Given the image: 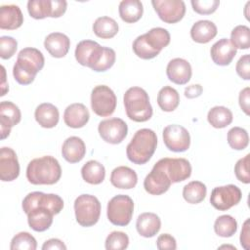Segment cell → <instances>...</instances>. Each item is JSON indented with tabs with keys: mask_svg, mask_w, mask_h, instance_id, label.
Returning <instances> with one entry per match:
<instances>
[{
	"mask_svg": "<svg viewBox=\"0 0 250 250\" xmlns=\"http://www.w3.org/2000/svg\"><path fill=\"white\" fill-rule=\"evenodd\" d=\"M44 47L54 58H63L70 47L69 38L62 32H53L44 40Z\"/></svg>",
	"mask_w": 250,
	"mask_h": 250,
	"instance_id": "cell-22",
	"label": "cell"
},
{
	"mask_svg": "<svg viewBox=\"0 0 250 250\" xmlns=\"http://www.w3.org/2000/svg\"><path fill=\"white\" fill-rule=\"evenodd\" d=\"M171 184L172 182L166 172L155 163L152 170L145 178L144 188L146 192L152 195H160L170 188Z\"/></svg>",
	"mask_w": 250,
	"mask_h": 250,
	"instance_id": "cell-16",
	"label": "cell"
},
{
	"mask_svg": "<svg viewBox=\"0 0 250 250\" xmlns=\"http://www.w3.org/2000/svg\"><path fill=\"white\" fill-rule=\"evenodd\" d=\"M42 249L43 250H53V249L65 250L66 246L62 240H60L58 238H51L44 242V244L42 245Z\"/></svg>",
	"mask_w": 250,
	"mask_h": 250,
	"instance_id": "cell-51",
	"label": "cell"
},
{
	"mask_svg": "<svg viewBox=\"0 0 250 250\" xmlns=\"http://www.w3.org/2000/svg\"><path fill=\"white\" fill-rule=\"evenodd\" d=\"M133 51L135 55L143 60H150L159 55V53L153 51L146 42L143 35L138 36L133 42Z\"/></svg>",
	"mask_w": 250,
	"mask_h": 250,
	"instance_id": "cell-42",
	"label": "cell"
},
{
	"mask_svg": "<svg viewBox=\"0 0 250 250\" xmlns=\"http://www.w3.org/2000/svg\"><path fill=\"white\" fill-rule=\"evenodd\" d=\"M161 228L160 218L151 212H146L139 215L136 222V229L140 235L149 238L153 237Z\"/></svg>",
	"mask_w": 250,
	"mask_h": 250,
	"instance_id": "cell-26",
	"label": "cell"
},
{
	"mask_svg": "<svg viewBox=\"0 0 250 250\" xmlns=\"http://www.w3.org/2000/svg\"><path fill=\"white\" fill-rule=\"evenodd\" d=\"M217 35L216 24L208 20H201L193 23L190 28V37L194 42L205 44Z\"/></svg>",
	"mask_w": 250,
	"mask_h": 250,
	"instance_id": "cell-28",
	"label": "cell"
},
{
	"mask_svg": "<svg viewBox=\"0 0 250 250\" xmlns=\"http://www.w3.org/2000/svg\"><path fill=\"white\" fill-rule=\"evenodd\" d=\"M90 118L88 108L80 103L69 104L63 113V121L66 126L74 129L84 127Z\"/></svg>",
	"mask_w": 250,
	"mask_h": 250,
	"instance_id": "cell-21",
	"label": "cell"
},
{
	"mask_svg": "<svg viewBox=\"0 0 250 250\" xmlns=\"http://www.w3.org/2000/svg\"><path fill=\"white\" fill-rule=\"evenodd\" d=\"M18 48V42L15 38L11 36H1L0 37V57L3 60H8L12 58Z\"/></svg>",
	"mask_w": 250,
	"mask_h": 250,
	"instance_id": "cell-45",
	"label": "cell"
},
{
	"mask_svg": "<svg viewBox=\"0 0 250 250\" xmlns=\"http://www.w3.org/2000/svg\"><path fill=\"white\" fill-rule=\"evenodd\" d=\"M21 119V113L18 105L9 101H3L0 104V132L1 140L6 139L10 133L12 127L20 123Z\"/></svg>",
	"mask_w": 250,
	"mask_h": 250,
	"instance_id": "cell-17",
	"label": "cell"
},
{
	"mask_svg": "<svg viewBox=\"0 0 250 250\" xmlns=\"http://www.w3.org/2000/svg\"><path fill=\"white\" fill-rule=\"evenodd\" d=\"M110 183L117 188L131 189L136 187L138 183V176L133 169L127 166H119L112 170Z\"/></svg>",
	"mask_w": 250,
	"mask_h": 250,
	"instance_id": "cell-24",
	"label": "cell"
},
{
	"mask_svg": "<svg viewBox=\"0 0 250 250\" xmlns=\"http://www.w3.org/2000/svg\"><path fill=\"white\" fill-rule=\"evenodd\" d=\"M157 146V136L147 128L138 130L126 147L128 159L137 165L146 164L153 155Z\"/></svg>",
	"mask_w": 250,
	"mask_h": 250,
	"instance_id": "cell-3",
	"label": "cell"
},
{
	"mask_svg": "<svg viewBox=\"0 0 250 250\" xmlns=\"http://www.w3.org/2000/svg\"><path fill=\"white\" fill-rule=\"evenodd\" d=\"M229 41L235 49H248L250 47V28L246 25L235 26L231 30Z\"/></svg>",
	"mask_w": 250,
	"mask_h": 250,
	"instance_id": "cell-39",
	"label": "cell"
},
{
	"mask_svg": "<svg viewBox=\"0 0 250 250\" xmlns=\"http://www.w3.org/2000/svg\"><path fill=\"white\" fill-rule=\"evenodd\" d=\"M232 112L226 106L217 105L212 107L207 114V120L217 129H222L229 126L232 122Z\"/></svg>",
	"mask_w": 250,
	"mask_h": 250,
	"instance_id": "cell-35",
	"label": "cell"
},
{
	"mask_svg": "<svg viewBox=\"0 0 250 250\" xmlns=\"http://www.w3.org/2000/svg\"><path fill=\"white\" fill-rule=\"evenodd\" d=\"M249 158L250 154H246L243 158H240L234 166V174L238 181L243 184L250 183V174H249Z\"/></svg>",
	"mask_w": 250,
	"mask_h": 250,
	"instance_id": "cell-46",
	"label": "cell"
},
{
	"mask_svg": "<svg viewBox=\"0 0 250 250\" xmlns=\"http://www.w3.org/2000/svg\"><path fill=\"white\" fill-rule=\"evenodd\" d=\"M238 102L241 109L246 115H249V106H250V89L249 87L244 88L243 90L240 91L239 97H238Z\"/></svg>",
	"mask_w": 250,
	"mask_h": 250,
	"instance_id": "cell-49",
	"label": "cell"
},
{
	"mask_svg": "<svg viewBox=\"0 0 250 250\" xmlns=\"http://www.w3.org/2000/svg\"><path fill=\"white\" fill-rule=\"evenodd\" d=\"M61 176V165L51 155L34 158L26 168V179L32 185H54L59 182Z\"/></svg>",
	"mask_w": 250,
	"mask_h": 250,
	"instance_id": "cell-2",
	"label": "cell"
},
{
	"mask_svg": "<svg viewBox=\"0 0 250 250\" xmlns=\"http://www.w3.org/2000/svg\"><path fill=\"white\" fill-rule=\"evenodd\" d=\"M37 248L36 239L26 231L17 233L11 241V250H35Z\"/></svg>",
	"mask_w": 250,
	"mask_h": 250,
	"instance_id": "cell-40",
	"label": "cell"
},
{
	"mask_svg": "<svg viewBox=\"0 0 250 250\" xmlns=\"http://www.w3.org/2000/svg\"><path fill=\"white\" fill-rule=\"evenodd\" d=\"M67 3L64 0H29L27 11L31 18L42 20L47 17L60 18L66 11Z\"/></svg>",
	"mask_w": 250,
	"mask_h": 250,
	"instance_id": "cell-9",
	"label": "cell"
},
{
	"mask_svg": "<svg viewBox=\"0 0 250 250\" xmlns=\"http://www.w3.org/2000/svg\"><path fill=\"white\" fill-rule=\"evenodd\" d=\"M37 123L43 128H54L60 119V113L57 106L50 103L40 104L34 112Z\"/></svg>",
	"mask_w": 250,
	"mask_h": 250,
	"instance_id": "cell-27",
	"label": "cell"
},
{
	"mask_svg": "<svg viewBox=\"0 0 250 250\" xmlns=\"http://www.w3.org/2000/svg\"><path fill=\"white\" fill-rule=\"evenodd\" d=\"M157 104L163 111L171 112L175 110L180 104L178 91L170 86H164L157 94Z\"/></svg>",
	"mask_w": 250,
	"mask_h": 250,
	"instance_id": "cell-34",
	"label": "cell"
},
{
	"mask_svg": "<svg viewBox=\"0 0 250 250\" xmlns=\"http://www.w3.org/2000/svg\"><path fill=\"white\" fill-rule=\"evenodd\" d=\"M116 96L106 85L96 86L91 93L92 110L99 116L106 117L111 115L116 108Z\"/></svg>",
	"mask_w": 250,
	"mask_h": 250,
	"instance_id": "cell-8",
	"label": "cell"
},
{
	"mask_svg": "<svg viewBox=\"0 0 250 250\" xmlns=\"http://www.w3.org/2000/svg\"><path fill=\"white\" fill-rule=\"evenodd\" d=\"M249 219H247L242 227L240 233V244L244 249L250 248V229H249Z\"/></svg>",
	"mask_w": 250,
	"mask_h": 250,
	"instance_id": "cell-50",
	"label": "cell"
},
{
	"mask_svg": "<svg viewBox=\"0 0 250 250\" xmlns=\"http://www.w3.org/2000/svg\"><path fill=\"white\" fill-rule=\"evenodd\" d=\"M22 210L25 214L35 208H44L53 215L59 214L63 208L62 198L55 193H44L41 191H33L28 193L22 200Z\"/></svg>",
	"mask_w": 250,
	"mask_h": 250,
	"instance_id": "cell-7",
	"label": "cell"
},
{
	"mask_svg": "<svg viewBox=\"0 0 250 250\" xmlns=\"http://www.w3.org/2000/svg\"><path fill=\"white\" fill-rule=\"evenodd\" d=\"M151 4L159 19L166 23H176L186 14V5L182 0H152Z\"/></svg>",
	"mask_w": 250,
	"mask_h": 250,
	"instance_id": "cell-12",
	"label": "cell"
},
{
	"mask_svg": "<svg viewBox=\"0 0 250 250\" xmlns=\"http://www.w3.org/2000/svg\"><path fill=\"white\" fill-rule=\"evenodd\" d=\"M62 157L69 163L81 161L86 154V146L82 139L76 136L67 138L62 146Z\"/></svg>",
	"mask_w": 250,
	"mask_h": 250,
	"instance_id": "cell-23",
	"label": "cell"
},
{
	"mask_svg": "<svg viewBox=\"0 0 250 250\" xmlns=\"http://www.w3.org/2000/svg\"><path fill=\"white\" fill-rule=\"evenodd\" d=\"M203 92L202 86L199 84H192L185 89V96L188 99H194L199 97Z\"/></svg>",
	"mask_w": 250,
	"mask_h": 250,
	"instance_id": "cell-52",
	"label": "cell"
},
{
	"mask_svg": "<svg viewBox=\"0 0 250 250\" xmlns=\"http://www.w3.org/2000/svg\"><path fill=\"white\" fill-rule=\"evenodd\" d=\"M2 69V82H1V96H4L6 94V92L9 91V87L8 84H6V71H5V67L2 65L1 66Z\"/></svg>",
	"mask_w": 250,
	"mask_h": 250,
	"instance_id": "cell-53",
	"label": "cell"
},
{
	"mask_svg": "<svg viewBox=\"0 0 250 250\" xmlns=\"http://www.w3.org/2000/svg\"><path fill=\"white\" fill-rule=\"evenodd\" d=\"M45 59L43 54L36 48H23L18 54L17 62L13 67L15 80L21 85L31 84L36 74L43 68Z\"/></svg>",
	"mask_w": 250,
	"mask_h": 250,
	"instance_id": "cell-1",
	"label": "cell"
},
{
	"mask_svg": "<svg viewBox=\"0 0 250 250\" xmlns=\"http://www.w3.org/2000/svg\"><path fill=\"white\" fill-rule=\"evenodd\" d=\"M129 245V237L123 231H112L105 239L106 250H123Z\"/></svg>",
	"mask_w": 250,
	"mask_h": 250,
	"instance_id": "cell-41",
	"label": "cell"
},
{
	"mask_svg": "<svg viewBox=\"0 0 250 250\" xmlns=\"http://www.w3.org/2000/svg\"><path fill=\"white\" fill-rule=\"evenodd\" d=\"M116 54L115 51L108 47H104L103 55L99 61V62L94 66L92 70L96 72H104L109 69L115 62Z\"/></svg>",
	"mask_w": 250,
	"mask_h": 250,
	"instance_id": "cell-43",
	"label": "cell"
},
{
	"mask_svg": "<svg viewBox=\"0 0 250 250\" xmlns=\"http://www.w3.org/2000/svg\"><path fill=\"white\" fill-rule=\"evenodd\" d=\"M228 144L235 150H243L249 144V136L245 129L233 127L228 132Z\"/></svg>",
	"mask_w": 250,
	"mask_h": 250,
	"instance_id": "cell-38",
	"label": "cell"
},
{
	"mask_svg": "<svg viewBox=\"0 0 250 250\" xmlns=\"http://www.w3.org/2000/svg\"><path fill=\"white\" fill-rule=\"evenodd\" d=\"M98 131L101 138L108 144H120L127 136L128 126L121 118H109L99 123Z\"/></svg>",
	"mask_w": 250,
	"mask_h": 250,
	"instance_id": "cell-13",
	"label": "cell"
},
{
	"mask_svg": "<svg viewBox=\"0 0 250 250\" xmlns=\"http://www.w3.org/2000/svg\"><path fill=\"white\" fill-rule=\"evenodd\" d=\"M127 116L135 122H146L152 116V106L147 93L141 87L129 88L123 97Z\"/></svg>",
	"mask_w": 250,
	"mask_h": 250,
	"instance_id": "cell-4",
	"label": "cell"
},
{
	"mask_svg": "<svg viewBox=\"0 0 250 250\" xmlns=\"http://www.w3.org/2000/svg\"><path fill=\"white\" fill-rule=\"evenodd\" d=\"M74 212L77 223L81 227L96 225L101 215V203L91 194H81L74 201Z\"/></svg>",
	"mask_w": 250,
	"mask_h": 250,
	"instance_id": "cell-5",
	"label": "cell"
},
{
	"mask_svg": "<svg viewBox=\"0 0 250 250\" xmlns=\"http://www.w3.org/2000/svg\"><path fill=\"white\" fill-rule=\"evenodd\" d=\"M163 142L166 147L174 152H183L190 146V136L188 131L178 124H171L164 128Z\"/></svg>",
	"mask_w": 250,
	"mask_h": 250,
	"instance_id": "cell-11",
	"label": "cell"
},
{
	"mask_svg": "<svg viewBox=\"0 0 250 250\" xmlns=\"http://www.w3.org/2000/svg\"><path fill=\"white\" fill-rule=\"evenodd\" d=\"M156 247L159 250H175L177 249L176 239L169 233L160 234L156 240Z\"/></svg>",
	"mask_w": 250,
	"mask_h": 250,
	"instance_id": "cell-48",
	"label": "cell"
},
{
	"mask_svg": "<svg viewBox=\"0 0 250 250\" xmlns=\"http://www.w3.org/2000/svg\"><path fill=\"white\" fill-rule=\"evenodd\" d=\"M118 11L123 21L134 23L142 18L144 8L142 2L139 0H123L119 4Z\"/></svg>",
	"mask_w": 250,
	"mask_h": 250,
	"instance_id": "cell-30",
	"label": "cell"
},
{
	"mask_svg": "<svg viewBox=\"0 0 250 250\" xmlns=\"http://www.w3.org/2000/svg\"><path fill=\"white\" fill-rule=\"evenodd\" d=\"M190 3L193 11L199 15L213 14L220 5L219 0H191Z\"/></svg>",
	"mask_w": 250,
	"mask_h": 250,
	"instance_id": "cell-44",
	"label": "cell"
},
{
	"mask_svg": "<svg viewBox=\"0 0 250 250\" xmlns=\"http://www.w3.org/2000/svg\"><path fill=\"white\" fill-rule=\"evenodd\" d=\"M20 175V164L15 150L3 146L0 150V179L3 182H12Z\"/></svg>",
	"mask_w": 250,
	"mask_h": 250,
	"instance_id": "cell-18",
	"label": "cell"
},
{
	"mask_svg": "<svg viewBox=\"0 0 250 250\" xmlns=\"http://www.w3.org/2000/svg\"><path fill=\"white\" fill-rule=\"evenodd\" d=\"M134 202L133 199L126 194H118L113 196L107 203L106 215L108 221L119 227L127 226L133 217Z\"/></svg>",
	"mask_w": 250,
	"mask_h": 250,
	"instance_id": "cell-6",
	"label": "cell"
},
{
	"mask_svg": "<svg viewBox=\"0 0 250 250\" xmlns=\"http://www.w3.org/2000/svg\"><path fill=\"white\" fill-rule=\"evenodd\" d=\"M167 174L172 183H180L191 175V165L186 158L165 157L156 162Z\"/></svg>",
	"mask_w": 250,
	"mask_h": 250,
	"instance_id": "cell-14",
	"label": "cell"
},
{
	"mask_svg": "<svg viewBox=\"0 0 250 250\" xmlns=\"http://www.w3.org/2000/svg\"><path fill=\"white\" fill-rule=\"evenodd\" d=\"M207 193L206 186L199 181H192L183 188L184 199L190 204H197L204 200Z\"/></svg>",
	"mask_w": 250,
	"mask_h": 250,
	"instance_id": "cell-36",
	"label": "cell"
},
{
	"mask_svg": "<svg viewBox=\"0 0 250 250\" xmlns=\"http://www.w3.org/2000/svg\"><path fill=\"white\" fill-rule=\"evenodd\" d=\"M212 61L218 65H229L236 55V49L227 38H222L213 44L210 50Z\"/></svg>",
	"mask_w": 250,
	"mask_h": 250,
	"instance_id": "cell-20",
	"label": "cell"
},
{
	"mask_svg": "<svg viewBox=\"0 0 250 250\" xmlns=\"http://www.w3.org/2000/svg\"><path fill=\"white\" fill-rule=\"evenodd\" d=\"M23 16L19 6L3 5L0 8V28L14 30L21 26Z\"/></svg>",
	"mask_w": 250,
	"mask_h": 250,
	"instance_id": "cell-25",
	"label": "cell"
},
{
	"mask_svg": "<svg viewBox=\"0 0 250 250\" xmlns=\"http://www.w3.org/2000/svg\"><path fill=\"white\" fill-rule=\"evenodd\" d=\"M104 52V47L93 40H82L75 48V59L84 66L91 69L99 62Z\"/></svg>",
	"mask_w": 250,
	"mask_h": 250,
	"instance_id": "cell-15",
	"label": "cell"
},
{
	"mask_svg": "<svg viewBox=\"0 0 250 250\" xmlns=\"http://www.w3.org/2000/svg\"><path fill=\"white\" fill-rule=\"evenodd\" d=\"M214 230L221 237H230L237 230V222L230 215H222L216 219Z\"/></svg>",
	"mask_w": 250,
	"mask_h": 250,
	"instance_id": "cell-37",
	"label": "cell"
},
{
	"mask_svg": "<svg viewBox=\"0 0 250 250\" xmlns=\"http://www.w3.org/2000/svg\"><path fill=\"white\" fill-rule=\"evenodd\" d=\"M236 72L239 77H241L244 80L250 79V56L249 54H246L238 60L236 63Z\"/></svg>",
	"mask_w": 250,
	"mask_h": 250,
	"instance_id": "cell-47",
	"label": "cell"
},
{
	"mask_svg": "<svg viewBox=\"0 0 250 250\" xmlns=\"http://www.w3.org/2000/svg\"><path fill=\"white\" fill-rule=\"evenodd\" d=\"M242 198L240 188L235 185H227L215 188L210 196L211 205L219 211H227L237 205Z\"/></svg>",
	"mask_w": 250,
	"mask_h": 250,
	"instance_id": "cell-10",
	"label": "cell"
},
{
	"mask_svg": "<svg viewBox=\"0 0 250 250\" xmlns=\"http://www.w3.org/2000/svg\"><path fill=\"white\" fill-rule=\"evenodd\" d=\"M118 23L109 17H100L93 24L94 33L102 39H110L118 32Z\"/></svg>",
	"mask_w": 250,
	"mask_h": 250,
	"instance_id": "cell-33",
	"label": "cell"
},
{
	"mask_svg": "<svg viewBox=\"0 0 250 250\" xmlns=\"http://www.w3.org/2000/svg\"><path fill=\"white\" fill-rule=\"evenodd\" d=\"M26 215L29 227L35 231H45L53 224L54 215L47 209L38 207L31 210Z\"/></svg>",
	"mask_w": 250,
	"mask_h": 250,
	"instance_id": "cell-29",
	"label": "cell"
},
{
	"mask_svg": "<svg viewBox=\"0 0 250 250\" xmlns=\"http://www.w3.org/2000/svg\"><path fill=\"white\" fill-rule=\"evenodd\" d=\"M146 44L155 52L160 53L161 50L167 47L170 43V33L162 27L151 28L146 33L143 34Z\"/></svg>",
	"mask_w": 250,
	"mask_h": 250,
	"instance_id": "cell-31",
	"label": "cell"
},
{
	"mask_svg": "<svg viewBox=\"0 0 250 250\" xmlns=\"http://www.w3.org/2000/svg\"><path fill=\"white\" fill-rule=\"evenodd\" d=\"M83 180L91 185H100L105 177V169L103 164L96 160H89L81 168Z\"/></svg>",
	"mask_w": 250,
	"mask_h": 250,
	"instance_id": "cell-32",
	"label": "cell"
},
{
	"mask_svg": "<svg viewBox=\"0 0 250 250\" xmlns=\"http://www.w3.org/2000/svg\"><path fill=\"white\" fill-rule=\"evenodd\" d=\"M166 74L170 81L177 85H185L191 78L190 63L181 58L171 60L166 67Z\"/></svg>",
	"mask_w": 250,
	"mask_h": 250,
	"instance_id": "cell-19",
	"label": "cell"
}]
</instances>
